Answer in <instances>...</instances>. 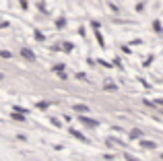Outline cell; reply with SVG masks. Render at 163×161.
Here are the masks:
<instances>
[{
    "label": "cell",
    "instance_id": "52a82bcc",
    "mask_svg": "<svg viewBox=\"0 0 163 161\" xmlns=\"http://www.w3.org/2000/svg\"><path fill=\"white\" fill-rule=\"evenodd\" d=\"M37 108H41V110H45V108H50V103H48V101H39V103H37Z\"/></svg>",
    "mask_w": 163,
    "mask_h": 161
},
{
    "label": "cell",
    "instance_id": "277c9868",
    "mask_svg": "<svg viewBox=\"0 0 163 161\" xmlns=\"http://www.w3.org/2000/svg\"><path fill=\"white\" fill-rule=\"evenodd\" d=\"M12 120H15V122H27L23 116H21V114H12Z\"/></svg>",
    "mask_w": 163,
    "mask_h": 161
},
{
    "label": "cell",
    "instance_id": "30bf717a",
    "mask_svg": "<svg viewBox=\"0 0 163 161\" xmlns=\"http://www.w3.org/2000/svg\"><path fill=\"white\" fill-rule=\"evenodd\" d=\"M130 134H132V136H130V138H138V136H140V130H132V132H130Z\"/></svg>",
    "mask_w": 163,
    "mask_h": 161
},
{
    "label": "cell",
    "instance_id": "3957f363",
    "mask_svg": "<svg viewBox=\"0 0 163 161\" xmlns=\"http://www.w3.org/2000/svg\"><path fill=\"white\" fill-rule=\"evenodd\" d=\"M70 134H72V136H77V138H81V141H87V136H83L81 132H77V130H70Z\"/></svg>",
    "mask_w": 163,
    "mask_h": 161
},
{
    "label": "cell",
    "instance_id": "5b68a950",
    "mask_svg": "<svg viewBox=\"0 0 163 161\" xmlns=\"http://www.w3.org/2000/svg\"><path fill=\"white\" fill-rule=\"evenodd\" d=\"M105 89H107V91H112V89H116V85H114L112 80H107V83H105Z\"/></svg>",
    "mask_w": 163,
    "mask_h": 161
},
{
    "label": "cell",
    "instance_id": "8fae6325",
    "mask_svg": "<svg viewBox=\"0 0 163 161\" xmlns=\"http://www.w3.org/2000/svg\"><path fill=\"white\" fill-rule=\"evenodd\" d=\"M153 29H155V31H161V25H159V21H155V25H153Z\"/></svg>",
    "mask_w": 163,
    "mask_h": 161
},
{
    "label": "cell",
    "instance_id": "8992f818",
    "mask_svg": "<svg viewBox=\"0 0 163 161\" xmlns=\"http://www.w3.org/2000/svg\"><path fill=\"white\" fill-rule=\"evenodd\" d=\"M143 147H147V149H155V143H147V141H143Z\"/></svg>",
    "mask_w": 163,
    "mask_h": 161
},
{
    "label": "cell",
    "instance_id": "9c48e42d",
    "mask_svg": "<svg viewBox=\"0 0 163 161\" xmlns=\"http://www.w3.org/2000/svg\"><path fill=\"white\" fill-rule=\"evenodd\" d=\"M0 56H2V58H10L12 54H10V52H6V50H2V52H0Z\"/></svg>",
    "mask_w": 163,
    "mask_h": 161
},
{
    "label": "cell",
    "instance_id": "6da1fadb",
    "mask_svg": "<svg viewBox=\"0 0 163 161\" xmlns=\"http://www.w3.org/2000/svg\"><path fill=\"white\" fill-rule=\"evenodd\" d=\"M21 54H23V56H25L27 60H35V56H33V52H31V50H27V48H23V50H21Z\"/></svg>",
    "mask_w": 163,
    "mask_h": 161
},
{
    "label": "cell",
    "instance_id": "7c38bea8",
    "mask_svg": "<svg viewBox=\"0 0 163 161\" xmlns=\"http://www.w3.org/2000/svg\"><path fill=\"white\" fill-rule=\"evenodd\" d=\"M35 35H37V40H39V41H41V40H45V37H43V33H41V31H35Z\"/></svg>",
    "mask_w": 163,
    "mask_h": 161
},
{
    "label": "cell",
    "instance_id": "ba28073f",
    "mask_svg": "<svg viewBox=\"0 0 163 161\" xmlns=\"http://www.w3.org/2000/svg\"><path fill=\"white\" fill-rule=\"evenodd\" d=\"M75 110H77V112H87L89 108H87V105H75Z\"/></svg>",
    "mask_w": 163,
    "mask_h": 161
},
{
    "label": "cell",
    "instance_id": "7a4b0ae2",
    "mask_svg": "<svg viewBox=\"0 0 163 161\" xmlns=\"http://www.w3.org/2000/svg\"><path fill=\"white\" fill-rule=\"evenodd\" d=\"M79 120H81V122H85L87 126H97V124H99V122H93V120H89V118H79Z\"/></svg>",
    "mask_w": 163,
    "mask_h": 161
}]
</instances>
